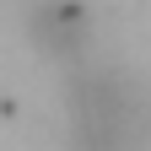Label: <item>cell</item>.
I'll return each mask as SVG.
<instances>
[{"instance_id": "obj_1", "label": "cell", "mask_w": 151, "mask_h": 151, "mask_svg": "<svg viewBox=\"0 0 151 151\" xmlns=\"http://www.w3.org/2000/svg\"><path fill=\"white\" fill-rule=\"evenodd\" d=\"M76 151H151V86L124 70H86L70 92Z\"/></svg>"}]
</instances>
